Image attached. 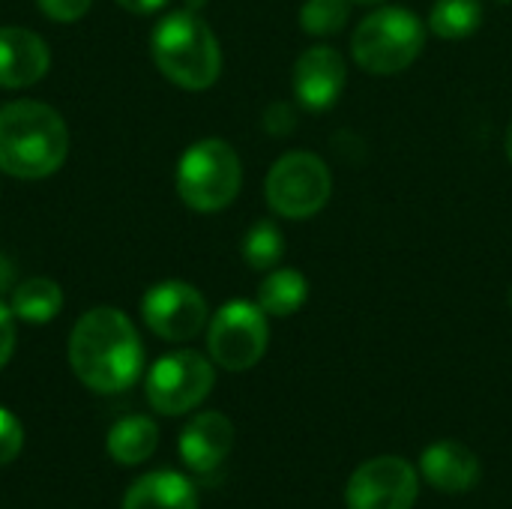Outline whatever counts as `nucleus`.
<instances>
[{"mask_svg": "<svg viewBox=\"0 0 512 509\" xmlns=\"http://www.w3.org/2000/svg\"><path fill=\"white\" fill-rule=\"evenodd\" d=\"M69 366L93 393L129 390L144 369V345L129 315L111 306L84 312L69 336Z\"/></svg>", "mask_w": 512, "mask_h": 509, "instance_id": "nucleus-1", "label": "nucleus"}, {"mask_svg": "<svg viewBox=\"0 0 512 509\" xmlns=\"http://www.w3.org/2000/svg\"><path fill=\"white\" fill-rule=\"evenodd\" d=\"M69 156V129L63 117L36 99H18L0 108V171L18 180H42L60 171Z\"/></svg>", "mask_w": 512, "mask_h": 509, "instance_id": "nucleus-2", "label": "nucleus"}, {"mask_svg": "<svg viewBox=\"0 0 512 509\" xmlns=\"http://www.w3.org/2000/svg\"><path fill=\"white\" fill-rule=\"evenodd\" d=\"M150 51L159 72L183 90H207L219 81L222 48L210 24L192 12H168L150 36Z\"/></svg>", "mask_w": 512, "mask_h": 509, "instance_id": "nucleus-3", "label": "nucleus"}, {"mask_svg": "<svg viewBox=\"0 0 512 509\" xmlns=\"http://www.w3.org/2000/svg\"><path fill=\"white\" fill-rule=\"evenodd\" d=\"M429 27L405 6H375L351 33V54L369 75H399L417 63Z\"/></svg>", "mask_w": 512, "mask_h": 509, "instance_id": "nucleus-4", "label": "nucleus"}, {"mask_svg": "<svg viewBox=\"0 0 512 509\" xmlns=\"http://www.w3.org/2000/svg\"><path fill=\"white\" fill-rule=\"evenodd\" d=\"M177 195L195 213H219L240 195L243 162L222 138H201L177 162Z\"/></svg>", "mask_w": 512, "mask_h": 509, "instance_id": "nucleus-5", "label": "nucleus"}, {"mask_svg": "<svg viewBox=\"0 0 512 509\" xmlns=\"http://www.w3.org/2000/svg\"><path fill=\"white\" fill-rule=\"evenodd\" d=\"M333 195V174L318 153L291 150L279 156L264 180L267 207L282 219H312L318 216Z\"/></svg>", "mask_w": 512, "mask_h": 509, "instance_id": "nucleus-6", "label": "nucleus"}, {"mask_svg": "<svg viewBox=\"0 0 512 509\" xmlns=\"http://www.w3.org/2000/svg\"><path fill=\"white\" fill-rule=\"evenodd\" d=\"M270 345V318L258 303L231 300L207 327L210 360L225 372H246L261 363Z\"/></svg>", "mask_w": 512, "mask_h": 509, "instance_id": "nucleus-7", "label": "nucleus"}, {"mask_svg": "<svg viewBox=\"0 0 512 509\" xmlns=\"http://www.w3.org/2000/svg\"><path fill=\"white\" fill-rule=\"evenodd\" d=\"M216 384L213 363L198 351H174L153 363L144 381L147 402L156 414L180 417L198 408Z\"/></svg>", "mask_w": 512, "mask_h": 509, "instance_id": "nucleus-8", "label": "nucleus"}, {"mask_svg": "<svg viewBox=\"0 0 512 509\" xmlns=\"http://www.w3.org/2000/svg\"><path fill=\"white\" fill-rule=\"evenodd\" d=\"M141 318L147 330L165 342H189L207 327V300L204 294L180 279L156 282L141 297Z\"/></svg>", "mask_w": 512, "mask_h": 509, "instance_id": "nucleus-9", "label": "nucleus"}, {"mask_svg": "<svg viewBox=\"0 0 512 509\" xmlns=\"http://www.w3.org/2000/svg\"><path fill=\"white\" fill-rule=\"evenodd\" d=\"M417 498V468L399 456H378L363 462L345 486L348 509H414Z\"/></svg>", "mask_w": 512, "mask_h": 509, "instance_id": "nucleus-10", "label": "nucleus"}, {"mask_svg": "<svg viewBox=\"0 0 512 509\" xmlns=\"http://www.w3.org/2000/svg\"><path fill=\"white\" fill-rule=\"evenodd\" d=\"M348 87V63L333 45L306 48L291 69V90L306 111H330Z\"/></svg>", "mask_w": 512, "mask_h": 509, "instance_id": "nucleus-11", "label": "nucleus"}, {"mask_svg": "<svg viewBox=\"0 0 512 509\" xmlns=\"http://www.w3.org/2000/svg\"><path fill=\"white\" fill-rule=\"evenodd\" d=\"M177 447L189 471L213 474L234 447V423L219 411H201L183 426Z\"/></svg>", "mask_w": 512, "mask_h": 509, "instance_id": "nucleus-12", "label": "nucleus"}, {"mask_svg": "<svg viewBox=\"0 0 512 509\" xmlns=\"http://www.w3.org/2000/svg\"><path fill=\"white\" fill-rule=\"evenodd\" d=\"M51 51L42 36L24 27H0V87L18 90L45 78Z\"/></svg>", "mask_w": 512, "mask_h": 509, "instance_id": "nucleus-13", "label": "nucleus"}, {"mask_svg": "<svg viewBox=\"0 0 512 509\" xmlns=\"http://www.w3.org/2000/svg\"><path fill=\"white\" fill-rule=\"evenodd\" d=\"M420 474L435 492L465 495L480 483V459L459 441H435L420 456Z\"/></svg>", "mask_w": 512, "mask_h": 509, "instance_id": "nucleus-14", "label": "nucleus"}, {"mask_svg": "<svg viewBox=\"0 0 512 509\" xmlns=\"http://www.w3.org/2000/svg\"><path fill=\"white\" fill-rule=\"evenodd\" d=\"M123 509H198V495L183 474L150 471L129 486Z\"/></svg>", "mask_w": 512, "mask_h": 509, "instance_id": "nucleus-15", "label": "nucleus"}, {"mask_svg": "<svg viewBox=\"0 0 512 509\" xmlns=\"http://www.w3.org/2000/svg\"><path fill=\"white\" fill-rule=\"evenodd\" d=\"M108 456L117 462V465H141L147 462L156 447H159V426L150 420V417H141V414H129L123 420H117L111 429H108Z\"/></svg>", "mask_w": 512, "mask_h": 509, "instance_id": "nucleus-16", "label": "nucleus"}, {"mask_svg": "<svg viewBox=\"0 0 512 509\" xmlns=\"http://www.w3.org/2000/svg\"><path fill=\"white\" fill-rule=\"evenodd\" d=\"M309 300V282L294 267H273L258 285V306L267 318H291Z\"/></svg>", "mask_w": 512, "mask_h": 509, "instance_id": "nucleus-17", "label": "nucleus"}, {"mask_svg": "<svg viewBox=\"0 0 512 509\" xmlns=\"http://www.w3.org/2000/svg\"><path fill=\"white\" fill-rule=\"evenodd\" d=\"M9 309L24 324H48L63 309V291H60V285L54 279L33 276V279H24L12 291Z\"/></svg>", "mask_w": 512, "mask_h": 509, "instance_id": "nucleus-18", "label": "nucleus"}, {"mask_svg": "<svg viewBox=\"0 0 512 509\" xmlns=\"http://www.w3.org/2000/svg\"><path fill=\"white\" fill-rule=\"evenodd\" d=\"M483 18H486L483 0H435L426 27L438 39L459 42V39L474 36L480 30Z\"/></svg>", "mask_w": 512, "mask_h": 509, "instance_id": "nucleus-19", "label": "nucleus"}, {"mask_svg": "<svg viewBox=\"0 0 512 509\" xmlns=\"http://www.w3.org/2000/svg\"><path fill=\"white\" fill-rule=\"evenodd\" d=\"M285 255V234L282 228L273 222V219H258L246 237H243V261L258 270V273H267L273 267H279Z\"/></svg>", "mask_w": 512, "mask_h": 509, "instance_id": "nucleus-20", "label": "nucleus"}, {"mask_svg": "<svg viewBox=\"0 0 512 509\" xmlns=\"http://www.w3.org/2000/svg\"><path fill=\"white\" fill-rule=\"evenodd\" d=\"M348 18H351V0H303L300 6L303 33L318 39L342 33Z\"/></svg>", "mask_w": 512, "mask_h": 509, "instance_id": "nucleus-21", "label": "nucleus"}, {"mask_svg": "<svg viewBox=\"0 0 512 509\" xmlns=\"http://www.w3.org/2000/svg\"><path fill=\"white\" fill-rule=\"evenodd\" d=\"M21 447H24V429L18 417L0 408V465H9L12 459H18Z\"/></svg>", "mask_w": 512, "mask_h": 509, "instance_id": "nucleus-22", "label": "nucleus"}, {"mask_svg": "<svg viewBox=\"0 0 512 509\" xmlns=\"http://www.w3.org/2000/svg\"><path fill=\"white\" fill-rule=\"evenodd\" d=\"M93 0H36L39 12L48 15L51 21H78L81 15H87Z\"/></svg>", "mask_w": 512, "mask_h": 509, "instance_id": "nucleus-23", "label": "nucleus"}, {"mask_svg": "<svg viewBox=\"0 0 512 509\" xmlns=\"http://www.w3.org/2000/svg\"><path fill=\"white\" fill-rule=\"evenodd\" d=\"M264 129H267V132H273V135H288V132L294 129L291 105H285V102L270 105V108H267V114H264Z\"/></svg>", "mask_w": 512, "mask_h": 509, "instance_id": "nucleus-24", "label": "nucleus"}, {"mask_svg": "<svg viewBox=\"0 0 512 509\" xmlns=\"http://www.w3.org/2000/svg\"><path fill=\"white\" fill-rule=\"evenodd\" d=\"M12 351H15V315L9 306L0 303V369L9 363Z\"/></svg>", "mask_w": 512, "mask_h": 509, "instance_id": "nucleus-25", "label": "nucleus"}, {"mask_svg": "<svg viewBox=\"0 0 512 509\" xmlns=\"http://www.w3.org/2000/svg\"><path fill=\"white\" fill-rule=\"evenodd\" d=\"M126 12H135V15H150V12H159L165 9L171 0H117Z\"/></svg>", "mask_w": 512, "mask_h": 509, "instance_id": "nucleus-26", "label": "nucleus"}, {"mask_svg": "<svg viewBox=\"0 0 512 509\" xmlns=\"http://www.w3.org/2000/svg\"><path fill=\"white\" fill-rule=\"evenodd\" d=\"M504 153H507V159L512 162V120L510 126H507V135H504Z\"/></svg>", "mask_w": 512, "mask_h": 509, "instance_id": "nucleus-27", "label": "nucleus"}, {"mask_svg": "<svg viewBox=\"0 0 512 509\" xmlns=\"http://www.w3.org/2000/svg\"><path fill=\"white\" fill-rule=\"evenodd\" d=\"M207 0H186V9H192V12H198L201 6H204Z\"/></svg>", "mask_w": 512, "mask_h": 509, "instance_id": "nucleus-28", "label": "nucleus"}, {"mask_svg": "<svg viewBox=\"0 0 512 509\" xmlns=\"http://www.w3.org/2000/svg\"><path fill=\"white\" fill-rule=\"evenodd\" d=\"M351 3H360V6H381V3H387V0H351Z\"/></svg>", "mask_w": 512, "mask_h": 509, "instance_id": "nucleus-29", "label": "nucleus"}, {"mask_svg": "<svg viewBox=\"0 0 512 509\" xmlns=\"http://www.w3.org/2000/svg\"><path fill=\"white\" fill-rule=\"evenodd\" d=\"M495 3H501V6H512V0H495Z\"/></svg>", "mask_w": 512, "mask_h": 509, "instance_id": "nucleus-30", "label": "nucleus"}, {"mask_svg": "<svg viewBox=\"0 0 512 509\" xmlns=\"http://www.w3.org/2000/svg\"><path fill=\"white\" fill-rule=\"evenodd\" d=\"M510 309H512V285H510Z\"/></svg>", "mask_w": 512, "mask_h": 509, "instance_id": "nucleus-31", "label": "nucleus"}]
</instances>
